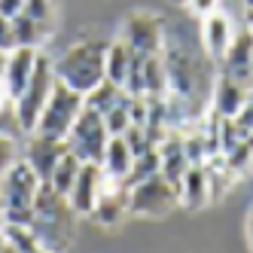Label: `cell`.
Segmentation results:
<instances>
[{
  "mask_svg": "<svg viewBox=\"0 0 253 253\" xmlns=\"http://www.w3.org/2000/svg\"><path fill=\"white\" fill-rule=\"evenodd\" d=\"M107 49H110V40L101 37L98 31L83 34L80 40H74L64 55L55 61V74L64 85L77 88V92L88 95L98 83L107 80Z\"/></svg>",
  "mask_w": 253,
  "mask_h": 253,
  "instance_id": "6da1fadb",
  "label": "cell"
},
{
  "mask_svg": "<svg viewBox=\"0 0 253 253\" xmlns=\"http://www.w3.org/2000/svg\"><path fill=\"white\" fill-rule=\"evenodd\" d=\"M31 235L37 238L46 250L52 253H64L77 238V229H80V213L74 211L70 198L55 192L49 183H43L40 198H37V208H34L31 216Z\"/></svg>",
  "mask_w": 253,
  "mask_h": 253,
  "instance_id": "7a4b0ae2",
  "label": "cell"
},
{
  "mask_svg": "<svg viewBox=\"0 0 253 253\" xmlns=\"http://www.w3.org/2000/svg\"><path fill=\"white\" fill-rule=\"evenodd\" d=\"M40 189H43V180L34 174V168L25 159H19L9 168V174L0 180V198H3L6 226H31V216H34V208H37Z\"/></svg>",
  "mask_w": 253,
  "mask_h": 253,
  "instance_id": "3957f363",
  "label": "cell"
},
{
  "mask_svg": "<svg viewBox=\"0 0 253 253\" xmlns=\"http://www.w3.org/2000/svg\"><path fill=\"white\" fill-rule=\"evenodd\" d=\"M55 83H58L55 61L46 58L43 52H40L37 67H34V74H31V80H28V85H25V92L12 101V104H15V113H19V119H22V128H25L28 134L37 128L43 107H46V101L52 98V92H55Z\"/></svg>",
  "mask_w": 253,
  "mask_h": 253,
  "instance_id": "277c9868",
  "label": "cell"
},
{
  "mask_svg": "<svg viewBox=\"0 0 253 253\" xmlns=\"http://www.w3.org/2000/svg\"><path fill=\"white\" fill-rule=\"evenodd\" d=\"M83 110H85V95L77 92V88H70V85H64L58 80L55 83V92H52V98L46 101L43 113H40V122H37V128H34V131L64 140Z\"/></svg>",
  "mask_w": 253,
  "mask_h": 253,
  "instance_id": "5b68a950",
  "label": "cell"
},
{
  "mask_svg": "<svg viewBox=\"0 0 253 253\" xmlns=\"http://www.w3.org/2000/svg\"><path fill=\"white\" fill-rule=\"evenodd\" d=\"M180 205V189L162 174L128 186V213L134 216H165Z\"/></svg>",
  "mask_w": 253,
  "mask_h": 253,
  "instance_id": "8992f818",
  "label": "cell"
},
{
  "mask_svg": "<svg viewBox=\"0 0 253 253\" xmlns=\"http://www.w3.org/2000/svg\"><path fill=\"white\" fill-rule=\"evenodd\" d=\"M110 131H107V122L101 113H95L92 107H85V110L80 113V119L74 122V128L67 131L64 143H67V150L80 156L83 162H101L104 159V150H107V143H110Z\"/></svg>",
  "mask_w": 253,
  "mask_h": 253,
  "instance_id": "52a82bcc",
  "label": "cell"
},
{
  "mask_svg": "<svg viewBox=\"0 0 253 253\" xmlns=\"http://www.w3.org/2000/svg\"><path fill=\"white\" fill-rule=\"evenodd\" d=\"M122 40L143 58L162 55V52H165V22H162L156 12L134 9L128 19H125Z\"/></svg>",
  "mask_w": 253,
  "mask_h": 253,
  "instance_id": "ba28073f",
  "label": "cell"
},
{
  "mask_svg": "<svg viewBox=\"0 0 253 253\" xmlns=\"http://www.w3.org/2000/svg\"><path fill=\"white\" fill-rule=\"evenodd\" d=\"M67 153V143L61 137H49V134H40V131H31L25 137V147H22V159L34 168L43 183L52 177L55 165L61 162V156Z\"/></svg>",
  "mask_w": 253,
  "mask_h": 253,
  "instance_id": "9c48e42d",
  "label": "cell"
},
{
  "mask_svg": "<svg viewBox=\"0 0 253 253\" xmlns=\"http://www.w3.org/2000/svg\"><path fill=\"white\" fill-rule=\"evenodd\" d=\"M107 174H104V168H101V162H83V168H80V177H77V183H74V189H70V205H74V211L83 216H88L92 213V208H95V202L101 198V192L107 189Z\"/></svg>",
  "mask_w": 253,
  "mask_h": 253,
  "instance_id": "30bf717a",
  "label": "cell"
},
{
  "mask_svg": "<svg viewBox=\"0 0 253 253\" xmlns=\"http://www.w3.org/2000/svg\"><path fill=\"white\" fill-rule=\"evenodd\" d=\"M37 58H40V49H31V46H15L9 52L6 70H3V77H0V85H3V92L9 95V101H15L25 92L34 67H37Z\"/></svg>",
  "mask_w": 253,
  "mask_h": 253,
  "instance_id": "8fae6325",
  "label": "cell"
},
{
  "mask_svg": "<svg viewBox=\"0 0 253 253\" xmlns=\"http://www.w3.org/2000/svg\"><path fill=\"white\" fill-rule=\"evenodd\" d=\"M156 150H159V171H162V177L171 180V183L180 189V180H183V174L192 165L189 153H186V143H183V134L168 131Z\"/></svg>",
  "mask_w": 253,
  "mask_h": 253,
  "instance_id": "7c38bea8",
  "label": "cell"
},
{
  "mask_svg": "<svg viewBox=\"0 0 253 253\" xmlns=\"http://www.w3.org/2000/svg\"><path fill=\"white\" fill-rule=\"evenodd\" d=\"M250 92H253V85L235 80L229 74H220V80H216V85H213V116L216 119H232L244 107Z\"/></svg>",
  "mask_w": 253,
  "mask_h": 253,
  "instance_id": "4fadbf2b",
  "label": "cell"
},
{
  "mask_svg": "<svg viewBox=\"0 0 253 253\" xmlns=\"http://www.w3.org/2000/svg\"><path fill=\"white\" fill-rule=\"evenodd\" d=\"M250 70H253V31L247 28L241 34H235L229 52L223 55V74L253 85V74H250Z\"/></svg>",
  "mask_w": 253,
  "mask_h": 253,
  "instance_id": "5bb4252c",
  "label": "cell"
},
{
  "mask_svg": "<svg viewBox=\"0 0 253 253\" xmlns=\"http://www.w3.org/2000/svg\"><path fill=\"white\" fill-rule=\"evenodd\" d=\"M128 213V186L125 183H107V189L101 192V198L92 208V220L98 226H116L122 216Z\"/></svg>",
  "mask_w": 253,
  "mask_h": 253,
  "instance_id": "9a60e30c",
  "label": "cell"
},
{
  "mask_svg": "<svg viewBox=\"0 0 253 253\" xmlns=\"http://www.w3.org/2000/svg\"><path fill=\"white\" fill-rule=\"evenodd\" d=\"M232 40H235V28H232L229 15L211 12V15H205V19H202V43H205V49H208L211 58H220L223 61V55L229 52Z\"/></svg>",
  "mask_w": 253,
  "mask_h": 253,
  "instance_id": "2e32d148",
  "label": "cell"
},
{
  "mask_svg": "<svg viewBox=\"0 0 253 253\" xmlns=\"http://www.w3.org/2000/svg\"><path fill=\"white\" fill-rule=\"evenodd\" d=\"M131 165H134V153L128 147V140L122 134L110 137V143H107V150H104V159H101V168H104L107 180H110V183H125L128 174H131Z\"/></svg>",
  "mask_w": 253,
  "mask_h": 253,
  "instance_id": "e0dca14e",
  "label": "cell"
},
{
  "mask_svg": "<svg viewBox=\"0 0 253 253\" xmlns=\"http://www.w3.org/2000/svg\"><path fill=\"white\" fill-rule=\"evenodd\" d=\"M211 195V171L208 165L202 162V165H189V171L183 174V180H180V205H186L189 211H198L205 208Z\"/></svg>",
  "mask_w": 253,
  "mask_h": 253,
  "instance_id": "ac0fdd59",
  "label": "cell"
},
{
  "mask_svg": "<svg viewBox=\"0 0 253 253\" xmlns=\"http://www.w3.org/2000/svg\"><path fill=\"white\" fill-rule=\"evenodd\" d=\"M134 58H137V52L128 43L113 40L110 49H107V80L116 83V85H125V80H128L131 67H134Z\"/></svg>",
  "mask_w": 253,
  "mask_h": 253,
  "instance_id": "d6986e66",
  "label": "cell"
},
{
  "mask_svg": "<svg viewBox=\"0 0 253 253\" xmlns=\"http://www.w3.org/2000/svg\"><path fill=\"white\" fill-rule=\"evenodd\" d=\"M12 28H15V46H31V49H40L46 43V37L52 34V28H46L43 22L31 19L25 12H19L12 19Z\"/></svg>",
  "mask_w": 253,
  "mask_h": 253,
  "instance_id": "ffe728a7",
  "label": "cell"
},
{
  "mask_svg": "<svg viewBox=\"0 0 253 253\" xmlns=\"http://www.w3.org/2000/svg\"><path fill=\"white\" fill-rule=\"evenodd\" d=\"M80 168H83V159L80 156H74V153H64L61 156V162L55 165V171H52V177L46 180V183L55 189V192H61V195H70V189H74V183H77V177H80Z\"/></svg>",
  "mask_w": 253,
  "mask_h": 253,
  "instance_id": "44dd1931",
  "label": "cell"
},
{
  "mask_svg": "<svg viewBox=\"0 0 253 253\" xmlns=\"http://www.w3.org/2000/svg\"><path fill=\"white\" fill-rule=\"evenodd\" d=\"M125 95H128V92H125L122 85H116V83H110V80H104V83H98L92 92L85 95V107H92L95 113L107 116V113H110V110H113V107H116Z\"/></svg>",
  "mask_w": 253,
  "mask_h": 253,
  "instance_id": "7402d4cb",
  "label": "cell"
},
{
  "mask_svg": "<svg viewBox=\"0 0 253 253\" xmlns=\"http://www.w3.org/2000/svg\"><path fill=\"white\" fill-rule=\"evenodd\" d=\"M143 95H153V98L168 95V70H165L162 55H153L143 61Z\"/></svg>",
  "mask_w": 253,
  "mask_h": 253,
  "instance_id": "603a6c76",
  "label": "cell"
},
{
  "mask_svg": "<svg viewBox=\"0 0 253 253\" xmlns=\"http://www.w3.org/2000/svg\"><path fill=\"white\" fill-rule=\"evenodd\" d=\"M156 174H162L159 171V150H147V153L134 156V165H131V174H128V180H125V186H134V183H140V180L156 177Z\"/></svg>",
  "mask_w": 253,
  "mask_h": 253,
  "instance_id": "cb8c5ba5",
  "label": "cell"
},
{
  "mask_svg": "<svg viewBox=\"0 0 253 253\" xmlns=\"http://www.w3.org/2000/svg\"><path fill=\"white\" fill-rule=\"evenodd\" d=\"M104 122H107V131H110L113 137L128 131V125H131V95H125L113 110L104 116Z\"/></svg>",
  "mask_w": 253,
  "mask_h": 253,
  "instance_id": "d4e9b609",
  "label": "cell"
},
{
  "mask_svg": "<svg viewBox=\"0 0 253 253\" xmlns=\"http://www.w3.org/2000/svg\"><path fill=\"white\" fill-rule=\"evenodd\" d=\"M3 232H6V238L19 247V253H52V250H46L37 238H34L28 226H6Z\"/></svg>",
  "mask_w": 253,
  "mask_h": 253,
  "instance_id": "484cf974",
  "label": "cell"
},
{
  "mask_svg": "<svg viewBox=\"0 0 253 253\" xmlns=\"http://www.w3.org/2000/svg\"><path fill=\"white\" fill-rule=\"evenodd\" d=\"M0 134H6L12 140L28 137V131L22 128V119H19V113H15V104L12 101H6L3 107H0Z\"/></svg>",
  "mask_w": 253,
  "mask_h": 253,
  "instance_id": "4316f807",
  "label": "cell"
},
{
  "mask_svg": "<svg viewBox=\"0 0 253 253\" xmlns=\"http://www.w3.org/2000/svg\"><path fill=\"white\" fill-rule=\"evenodd\" d=\"M25 15H31V19L43 22L46 28L55 25V0H25Z\"/></svg>",
  "mask_w": 253,
  "mask_h": 253,
  "instance_id": "83f0119b",
  "label": "cell"
},
{
  "mask_svg": "<svg viewBox=\"0 0 253 253\" xmlns=\"http://www.w3.org/2000/svg\"><path fill=\"white\" fill-rule=\"evenodd\" d=\"M19 159H22V156H19V140L0 134V180L9 174V168H12Z\"/></svg>",
  "mask_w": 253,
  "mask_h": 253,
  "instance_id": "f1b7e54d",
  "label": "cell"
},
{
  "mask_svg": "<svg viewBox=\"0 0 253 253\" xmlns=\"http://www.w3.org/2000/svg\"><path fill=\"white\" fill-rule=\"evenodd\" d=\"M232 119H235V122H238V128H241V131H244L247 137L253 134V92H250V98L244 101V107H241V110H238V113H235Z\"/></svg>",
  "mask_w": 253,
  "mask_h": 253,
  "instance_id": "f546056e",
  "label": "cell"
},
{
  "mask_svg": "<svg viewBox=\"0 0 253 253\" xmlns=\"http://www.w3.org/2000/svg\"><path fill=\"white\" fill-rule=\"evenodd\" d=\"M0 49L12 52L15 49V28H12V19L0 12Z\"/></svg>",
  "mask_w": 253,
  "mask_h": 253,
  "instance_id": "4dcf8cb0",
  "label": "cell"
},
{
  "mask_svg": "<svg viewBox=\"0 0 253 253\" xmlns=\"http://www.w3.org/2000/svg\"><path fill=\"white\" fill-rule=\"evenodd\" d=\"M189 9L198 15V19H205V15L216 12V0H189Z\"/></svg>",
  "mask_w": 253,
  "mask_h": 253,
  "instance_id": "1f68e13d",
  "label": "cell"
},
{
  "mask_svg": "<svg viewBox=\"0 0 253 253\" xmlns=\"http://www.w3.org/2000/svg\"><path fill=\"white\" fill-rule=\"evenodd\" d=\"M22 9H25V0H0V12L9 15V19H15Z\"/></svg>",
  "mask_w": 253,
  "mask_h": 253,
  "instance_id": "d6a6232c",
  "label": "cell"
},
{
  "mask_svg": "<svg viewBox=\"0 0 253 253\" xmlns=\"http://www.w3.org/2000/svg\"><path fill=\"white\" fill-rule=\"evenodd\" d=\"M247 241H250V250H253V211L247 213Z\"/></svg>",
  "mask_w": 253,
  "mask_h": 253,
  "instance_id": "836d02e7",
  "label": "cell"
},
{
  "mask_svg": "<svg viewBox=\"0 0 253 253\" xmlns=\"http://www.w3.org/2000/svg\"><path fill=\"white\" fill-rule=\"evenodd\" d=\"M6 58H9V52L0 49V77H3V70H6Z\"/></svg>",
  "mask_w": 253,
  "mask_h": 253,
  "instance_id": "e575fe53",
  "label": "cell"
},
{
  "mask_svg": "<svg viewBox=\"0 0 253 253\" xmlns=\"http://www.w3.org/2000/svg\"><path fill=\"white\" fill-rule=\"evenodd\" d=\"M6 247H9V238H6V232H0V253H6Z\"/></svg>",
  "mask_w": 253,
  "mask_h": 253,
  "instance_id": "d590c367",
  "label": "cell"
},
{
  "mask_svg": "<svg viewBox=\"0 0 253 253\" xmlns=\"http://www.w3.org/2000/svg\"><path fill=\"white\" fill-rule=\"evenodd\" d=\"M3 226H6V213H3V198H0V232H3Z\"/></svg>",
  "mask_w": 253,
  "mask_h": 253,
  "instance_id": "8d00e7d4",
  "label": "cell"
},
{
  "mask_svg": "<svg viewBox=\"0 0 253 253\" xmlns=\"http://www.w3.org/2000/svg\"><path fill=\"white\" fill-rule=\"evenodd\" d=\"M6 101H9V95H6V92H3V85H0V107H3V104H6Z\"/></svg>",
  "mask_w": 253,
  "mask_h": 253,
  "instance_id": "74e56055",
  "label": "cell"
},
{
  "mask_svg": "<svg viewBox=\"0 0 253 253\" xmlns=\"http://www.w3.org/2000/svg\"><path fill=\"white\" fill-rule=\"evenodd\" d=\"M247 28H250V31H253V9H250V12H247Z\"/></svg>",
  "mask_w": 253,
  "mask_h": 253,
  "instance_id": "f35d334b",
  "label": "cell"
},
{
  "mask_svg": "<svg viewBox=\"0 0 253 253\" xmlns=\"http://www.w3.org/2000/svg\"><path fill=\"white\" fill-rule=\"evenodd\" d=\"M6 253H19V247H15V244L9 241V247H6Z\"/></svg>",
  "mask_w": 253,
  "mask_h": 253,
  "instance_id": "ab89813d",
  "label": "cell"
},
{
  "mask_svg": "<svg viewBox=\"0 0 253 253\" xmlns=\"http://www.w3.org/2000/svg\"><path fill=\"white\" fill-rule=\"evenodd\" d=\"M244 6H247V12H250V9H253V0H244Z\"/></svg>",
  "mask_w": 253,
  "mask_h": 253,
  "instance_id": "60d3db41",
  "label": "cell"
},
{
  "mask_svg": "<svg viewBox=\"0 0 253 253\" xmlns=\"http://www.w3.org/2000/svg\"><path fill=\"white\" fill-rule=\"evenodd\" d=\"M171 3H177V6H180V3H189V0H171Z\"/></svg>",
  "mask_w": 253,
  "mask_h": 253,
  "instance_id": "b9f144b4",
  "label": "cell"
},
{
  "mask_svg": "<svg viewBox=\"0 0 253 253\" xmlns=\"http://www.w3.org/2000/svg\"><path fill=\"white\" fill-rule=\"evenodd\" d=\"M250 74H253V70H250Z\"/></svg>",
  "mask_w": 253,
  "mask_h": 253,
  "instance_id": "7bdbcfd3",
  "label": "cell"
}]
</instances>
